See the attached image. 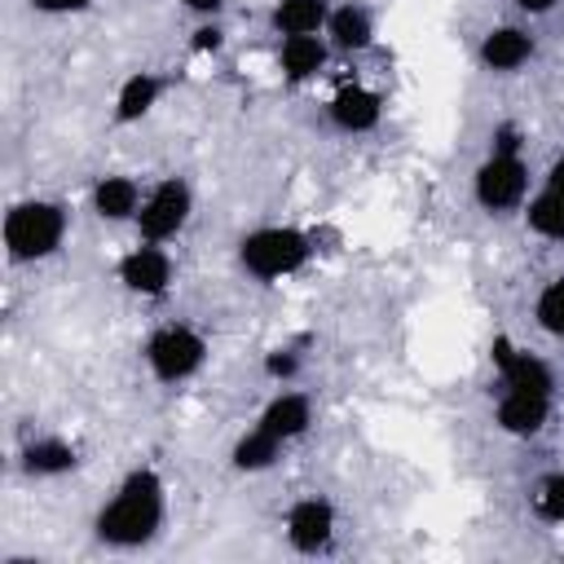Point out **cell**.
I'll return each instance as SVG.
<instances>
[{"mask_svg":"<svg viewBox=\"0 0 564 564\" xmlns=\"http://www.w3.org/2000/svg\"><path fill=\"white\" fill-rule=\"evenodd\" d=\"M163 511H167L163 476L154 467H137V471L123 476V485L115 489V498L97 511V520H93L97 542H106L115 551L145 546L163 529Z\"/></svg>","mask_w":564,"mask_h":564,"instance_id":"obj_1","label":"cell"},{"mask_svg":"<svg viewBox=\"0 0 564 564\" xmlns=\"http://www.w3.org/2000/svg\"><path fill=\"white\" fill-rule=\"evenodd\" d=\"M317 251V238L295 225H260L238 238V269L256 282H278L300 273Z\"/></svg>","mask_w":564,"mask_h":564,"instance_id":"obj_2","label":"cell"},{"mask_svg":"<svg viewBox=\"0 0 564 564\" xmlns=\"http://www.w3.org/2000/svg\"><path fill=\"white\" fill-rule=\"evenodd\" d=\"M66 229H70V212L53 198H26V203H13L9 216H4V247H9V260L26 264V260H48L62 242H66Z\"/></svg>","mask_w":564,"mask_h":564,"instance_id":"obj_3","label":"cell"},{"mask_svg":"<svg viewBox=\"0 0 564 564\" xmlns=\"http://www.w3.org/2000/svg\"><path fill=\"white\" fill-rule=\"evenodd\" d=\"M145 366H150V375L159 379V383H185L189 375H198L203 370V361H207V339L194 330V326H185V322H167V326H159L150 339H145Z\"/></svg>","mask_w":564,"mask_h":564,"instance_id":"obj_4","label":"cell"},{"mask_svg":"<svg viewBox=\"0 0 564 564\" xmlns=\"http://www.w3.org/2000/svg\"><path fill=\"white\" fill-rule=\"evenodd\" d=\"M189 212H194V189L181 176H163L141 198V212L132 220L137 225V238L141 242H172L189 225Z\"/></svg>","mask_w":564,"mask_h":564,"instance_id":"obj_5","label":"cell"},{"mask_svg":"<svg viewBox=\"0 0 564 564\" xmlns=\"http://www.w3.org/2000/svg\"><path fill=\"white\" fill-rule=\"evenodd\" d=\"M471 194L485 212H516L529 194V163L520 150H489V159L471 176Z\"/></svg>","mask_w":564,"mask_h":564,"instance_id":"obj_6","label":"cell"},{"mask_svg":"<svg viewBox=\"0 0 564 564\" xmlns=\"http://www.w3.org/2000/svg\"><path fill=\"white\" fill-rule=\"evenodd\" d=\"M172 256L163 251V242H137L128 256H119V264H115V278H119V286L123 291H132V295H163L167 286H172Z\"/></svg>","mask_w":564,"mask_h":564,"instance_id":"obj_7","label":"cell"},{"mask_svg":"<svg viewBox=\"0 0 564 564\" xmlns=\"http://www.w3.org/2000/svg\"><path fill=\"white\" fill-rule=\"evenodd\" d=\"M282 529H286V542H291L295 551L317 555V551H326L330 538H335V507H330L326 498H317V494H313V498H300V502H291Z\"/></svg>","mask_w":564,"mask_h":564,"instance_id":"obj_8","label":"cell"},{"mask_svg":"<svg viewBox=\"0 0 564 564\" xmlns=\"http://www.w3.org/2000/svg\"><path fill=\"white\" fill-rule=\"evenodd\" d=\"M489 352H494V366H498L502 388H524V392H546V397H551L555 379H551V366H546L542 357L524 352V348L511 344L507 335H498V339L489 344Z\"/></svg>","mask_w":564,"mask_h":564,"instance_id":"obj_9","label":"cell"},{"mask_svg":"<svg viewBox=\"0 0 564 564\" xmlns=\"http://www.w3.org/2000/svg\"><path fill=\"white\" fill-rule=\"evenodd\" d=\"M551 419V397L546 392H524V388H502L494 405V423L507 436H538Z\"/></svg>","mask_w":564,"mask_h":564,"instance_id":"obj_10","label":"cell"},{"mask_svg":"<svg viewBox=\"0 0 564 564\" xmlns=\"http://www.w3.org/2000/svg\"><path fill=\"white\" fill-rule=\"evenodd\" d=\"M533 57V35L524 26H494L480 35V48H476V62L494 75H516L520 66H529Z\"/></svg>","mask_w":564,"mask_h":564,"instance_id":"obj_11","label":"cell"},{"mask_svg":"<svg viewBox=\"0 0 564 564\" xmlns=\"http://www.w3.org/2000/svg\"><path fill=\"white\" fill-rule=\"evenodd\" d=\"M326 115H330V123H335L339 132L357 137V132L379 128V119H383V97H379L375 88H366V84H344V88L330 97Z\"/></svg>","mask_w":564,"mask_h":564,"instance_id":"obj_12","label":"cell"},{"mask_svg":"<svg viewBox=\"0 0 564 564\" xmlns=\"http://www.w3.org/2000/svg\"><path fill=\"white\" fill-rule=\"evenodd\" d=\"M326 44L335 53H366L375 44V13L357 0H344V4H330V18H326Z\"/></svg>","mask_w":564,"mask_h":564,"instance_id":"obj_13","label":"cell"},{"mask_svg":"<svg viewBox=\"0 0 564 564\" xmlns=\"http://www.w3.org/2000/svg\"><path fill=\"white\" fill-rule=\"evenodd\" d=\"M330 53L335 48L326 44V35H282V44H278V70H282L286 84H308V79H317L326 70Z\"/></svg>","mask_w":564,"mask_h":564,"instance_id":"obj_14","label":"cell"},{"mask_svg":"<svg viewBox=\"0 0 564 564\" xmlns=\"http://www.w3.org/2000/svg\"><path fill=\"white\" fill-rule=\"evenodd\" d=\"M88 198H93V212H97L101 220L119 225V220H137V212H141V198H145V194H141V185H137L132 176L110 172V176H97V181H93Z\"/></svg>","mask_w":564,"mask_h":564,"instance_id":"obj_15","label":"cell"},{"mask_svg":"<svg viewBox=\"0 0 564 564\" xmlns=\"http://www.w3.org/2000/svg\"><path fill=\"white\" fill-rule=\"evenodd\" d=\"M163 88H167L163 75H154V70H132V75L119 84V93H115V110H110V119H115L119 128L145 119V115L159 106Z\"/></svg>","mask_w":564,"mask_h":564,"instance_id":"obj_16","label":"cell"},{"mask_svg":"<svg viewBox=\"0 0 564 564\" xmlns=\"http://www.w3.org/2000/svg\"><path fill=\"white\" fill-rule=\"evenodd\" d=\"M256 423H260L264 432L282 436V441H295V436H304V432L313 427V401H308L304 392H278V397L260 410Z\"/></svg>","mask_w":564,"mask_h":564,"instance_id":"obj_17","label":"cell"},{"mask_svg":"<svg viewBox=\"0 0 564 564\" xmlns=\"http://www.w3.org/2000/svg\"><path fill=\"white\" fill-rule=\"evenodd\" d=\"M330 18V0H273L269 9V26L278 35H317L326 31Z\"/></svg>","mask_w":564,"mask_h":564,"instance_id":"obj_18","label":"cell"},{"mask_svg":"<svg viewBox=\"0 0 564 564\" xmlns=\"http://www.w3.org/2000/svg\"><path fill=\"white\" fill-rule=\"evenodd\" d=\"M79 467V454L70 441L62 436H35L26 449H22V471L26 476H66Z\"/></svg>","mask_w":564,"mask_h":564,"instance_id":"obj_19","label":"cell"},{"mask_svg":"<svg viewBox=\"0 0 564 564\" xmlns=\"http://www.w3.org/2000/svg\"><path fill=\"white\" fill-rule=\"evenodd\" d=\"M282 449H286V441L273 436V432H264V427L256 423L251 432H242V436L234 441L229 463H234L238 471H269V467L282 458Z\"/></svg>","mask_w":564,"mask_h":564,"instance_id":"obj_20","label":"cell"},{"mask_svg":"<svg viewBox=\"0 0 564 564\" xmlns=\"http://www.w3.org/2000/svg\"><path fill=\"white\" fill-rule=\"evenodd\" d=\"M524 225L546 242H564V194H555V189L533 194L524 207Z\"/></svg>","mask_w":564,"mask_h":564,"instance_id":"obj_21","label":"cell"},{"mask_svg":"<svg viewBox=\"0 0 564 564\" xmlns=\"http://www.w3.org/2000/svg\"><path fill=\"white\" fill-rule=\"evenodd\" d=\"M533 313H538V326H542L546 335L564 339V278H551V282L538 291Z\"/></svg>","mask_w":564,"mask_h":564,"instance_id":"obj_22","label":"cell"},{"mask_svg":"<svg viewBox=\"0 0 564 564\" xmlns=\"http://www.w3.org/2000/svg\"><path fill=\"white\" fill-rule=\"evenodd\" d=\"M533 511L546 524H564V471H551L533 489Z\"/></svg>","mask_w":564,"mask_h":564,"instance_id":"obj_23","label":"cell"},{"mask_svg":"<svg viewBox=\"0 0 564 564\" xmlns=\"http://www.w3.org/2000/svg\"><path fill=\"white\" fill-rule=\"evenodd\" d=\"M264 375H269V379H282V383L295 379V375H300V352H295V348H273V352L264 357Z\"/></svg>","mask_w":564,"mask_h":564,"instance_id":"obj_24","label":"cell"},{"mask_svg":"<svg viewBox=\"0 0 564 564\" xmlns=\"http://www.w3.org/2000/svg\"><path fill=\"white\" fill-rule=\"evenodd\" d=\"M189 48H194V53H220V48H225V31H220V22H216V18H207L203 26H194Z\"/></svg>","mask_w":564,"mask_h":564,"instance_id":"obj_25","label":"cell"},{"mask_svg":"<svg viewBox=\"0 0 564 564\" xmlns=\"http://www.w3.org/2000/svg\"><path fill=\"white\" fill-rule=\"evenodd\" d=\"M35 13H48V18H62V13H84L93 0H26Z\"/></svg>","mask_w":564,"mask_h":564,"instance_id":"obj_26","label":"cell"},{"mask_svg":"<svg viewBox=\"0 0 564 564\" xmlns=\"http://www.w3.org/2000/svg\"><path fill=\"white\" fill-rule=\"evenodd\" d=\"M181 9H189V13H198V18H216V13L225 9V0H181Z\"/></svg>","mask_w":564,"mask_h":564,"instance_id":"obj_27","label":"cell"},{"mask_svg":"<svg viewBox=\"0 0 564 564\" xmlns=\"http://www.w3.org/2000/svg\"><path fill=\"white\" fill-rule=\"evenodd\" d=\"M546 189H555V194H564V154L546 167Z\"/></svg>","mask_w":564,"mask_h":564,"instance_id":"obj_28","label":"cell"},{"mask_svg":"<svg viewBox=\"0 0 564 564\" xmlns=\"http://www.w3.org/2000/svg\"><path fill=\"white\" fill-rule=\"evenodd\" d=\"M555 4H560V0H516L520 13H551Z\"/></svg>","mask_w":564,"mask_h":564,"instance_id":"obj_29","label":"cell"}]
</instances>
